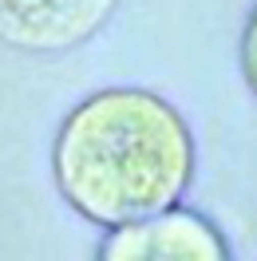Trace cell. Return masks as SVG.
I'll return each instance as SVG.
<instances>
[{"mask_svg":"<svg viewBox=\"0 0 257 261\" xmlns=\"http://www.w3.org/2000/svg\"><path fill=\"white\" fill-rule=\"evenodd\" d=\"M198 174V143L170 99L146 87H103L80 99L52 143V178L91 226H123L182 206Z\"/></svg>","mask_w":257,"mask_h":261,"instance_id":"obj_1","label":"cell"},{"mask_svg":"<svg viewBox=\"0 0 257 261\" xmlns=\"http://www.w3.org/2000/svg\"><path fill=\"white\" fill-rule=\"evenodd\" d=\"M95 261H234L225 233L190 206L146 214L111 226L95 249Z\"/></svg>","mask_w":257,"mask_h":261,"instance_id":"obj_2","label":"cell"},{"mask_svg":"<svg viewBox=\"0 0 257 261\" xmlns=\"http://www.w3.org/2000/svg\"><path fill=\"white\" fill-rule=\"evenodd\" d=\"M119 0H0V44L60 56L107 28Z\"/></svg>","mask_w":257,"mask_h":261,"instance_id":"obj_3","label":"cell"},{"mask_svg":"<svg viewBox=\"0 0 257 261\" xmlns=\"http://www.w3.org/2000/svg\"><path fill=\"white\" fill-rule=\"evenodd\" d=\"M241 75L249 83V91L257 95V4L245 20V28H241Z\"/></svg>","mask_w":257,"mask_h":261,"instance_id":"obj_4","label":"cell"}]
</instances>
